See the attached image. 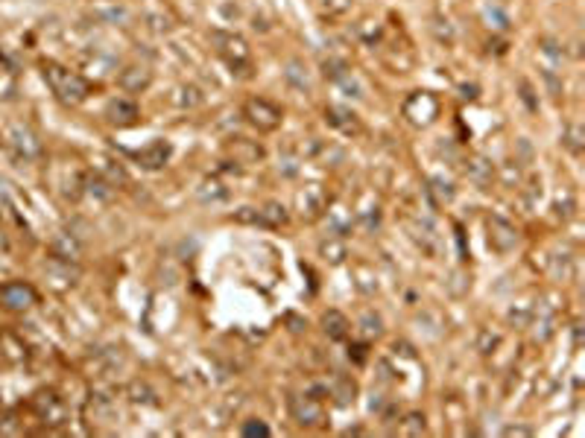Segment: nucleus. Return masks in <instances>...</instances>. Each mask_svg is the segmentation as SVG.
<instances>
[{
    "label": "nucleus",
    "mask_w": 585,
    "mask_h": 438,
    "mask_svg": "<svg viewBox=\"0 0 585 438\" xmlns=\"http://www.w3.org/2000/svg\"><path fill=\"white\" fill-rule=\"evenodd\" d=\"M211 41H214V47L216 53L223 56V62L232 68V73H240V76H249V70H252V47L240 38V36H234V32H211Z\"/></svg>",
    "instance_id": "obj_1"
},
{
    "label": "nucleus",
    "mask_w": 585,
    "mask_h": 438,
    "mask_svg": "<svg viewBox=\"0 0 585 438\" xmlns=\"http://www.w3.org/2000/svg\"><path fill=\"white\" fill-rule=\"evenodd\" d=\"M45 79L50 82L53 91L59 94V100L68 103V105H77L88 96V85H85L82 76L64 70L59 64H45Z\"/></svg>",
    "instance_id": "obj_2"
},
{
    "label": "nucleus",
    "mask_w": 585,
    "mask_h": 438,
    "mask_svg": "<svg viewBox=\"0 0 585 438\" xmlns=\"http://www.w3.org/2000/svg\"><path fill=\"white\" fill-rule=\"evenodd\" d=\"M243 117L255 129L275 131L281 126V120H284V112H281L273 100H266V96H252V100H246V105H243Z\"/></svg>",
    "instance_id": "obj_3"
},
{
    "label": "nucleus",
    "mask_w": 585,
    "mask_h": 438,
    "mask_svg": "<svg viewBox=\"0 0 585 438\" xmlns=\"http://www.w3.org/2000/svg\"><path fill=\"white\" fill-rule=\"evenodd\" d=\"M290 415L299 426H319L325 421L322 398L316 394H292L290 398Z\"/></svg>",
    "instance_id": "obj_4"
},
{
    "label": "nucleus",
    "mask_w": 585,
    "mask_h": 438,
    "mask_svg": "<svg viewBox=\"0 0 585 438\" xmlns=\"http://www.w3.org/2000/svg\"><path fill=\"white\" fill-rule=\"evenodd\" d=\"M436 114H439V103H436V96L427 94V91H419L404 103V117L410 120V123H416V126L433 123V117Z\"/></svg>",
    "instance_id": "obj_5"
},
{
    "label": "nucleus",
    "mask_w": 585,
    "mask_h": 438,
    "mask_svg": "<svg viewBox=\"0 0 585 438\" xmlns=\"http://www.w3.org/2000/svg\"><path fill=\"white\" fill-rule=\"evenodd\" d=\"M489 246L497 251V255H509L518 246V231L515 225L503 216H489Z\"/></svg>",
    "instance_id": "obj_6"
},
{
    "label": "nucleus",
    "mask_w": 585,
    "mask_h": 438,
    "mask_svg": "<svg viewBox=\"0 0 585 438\" xmlns=\"http://www.w3.org/2000/svg\"><path fill=\"white\" fill-rule=\"evenodd\" d=\"M296 205H299V214L313 222V219H319L325 211H328V193H325L319 184H308L305 190L296 196Z\"/></svg>",
    "instance_id": "obj_7"
},
{
    "label": "nucleus",
    "mask_w": 585,
    "mask_h": 438,
    "mask_svg": "<svg viewBox=\"0 0 585 438\" xmlns=\"http://www.w3.org/2000/svg\"><path fill=\"white\" fill-rule=\"evenodd\" d=\"M0 301H3L9 310H29L32 304H36V289L29 287V283H6V287H0Z\"/></svg>",
    "instance_id": "obj_8"
},
{
    "label": "nucleus",
    "mask_w": 585,
    "mask_h": 438,
    "mask_svg": "<svg viewBox=\"0 0 585 438\" xmlns=\"http://www.w3.org/2000/svg\"><path fill=\"white\" fill-rule=\"evenodd\" d=\"M117 82L126 94H140L147 91L149 82H153V70L147 68V64H132V68H126L121 76H117Z\"/></svg>",
    "instance_id": "obj_9"
},
{
    "label": "nucleus",
    "mask_w": 585,
    "mask_h": 438,
    "mask_svg": "<svg viewBox=\"0 0 585 438\" xmlns=\"http://www.w3.org/2000/svg\"><path fill=\"white\" fill-rule=\"evenodd\" d=\"M105 117L117 126H132V123H138L140 108L132 100H126V96H117V100H112L105 105Z\"/></svg>",
    "instance_id": "obj_10"
},
{
    "label": "nucleus",
    "mask_w": 585,
    "mask_h": 438,
    "mask_svg": "<svg viewBox=\"0 0 585 438\" xmlns=\"http://www.w3.org/2000/svg\"><path fill=\"white\" fill-rule=\"evenodd\" d=\"M325 120H328V126L343 131V135H357V131H360V120H357V114H351L349 108L328 105L325 108Z\"/></svg>",
    "instance_id": "obj_11"
},
{
    "label": "nucleus",
    "mask_w": 585,
    "mask_h": 438,
    "mask_svg": "<svg viewBox=\"0 0 585 438\" xmlns=\"http://www.w3.org/2000/svg\"><path fill=\"white\" fill-rule=\"evenodd\" d=\"M9 144H12L24 158H36L38 152H41L38 138L32 135L29 129H24V126H12V129H9Z\"/></svg>",
    "instance_id": "obj_12"
},
{
    "label": "nucleus",
    "mask_w": 585,
    "mask_h": 438,
    "mask_svg": "<svg viewBox=\"0 0 585 438\" xmlns=\"http://www.w3.org/2000/svg\"><path fill=\"white\" fill-rule=\"evenodd\" d=\"M197 199L202 205H220V202L229 199V188H225V181L220 175H211V179H205L197 188Z\"/></svg>",
    "instance_id": "obj_13"
},
{
    "label": "nucleus",
    "mask_w": 585,
    "mask_h": 438,
    "mask_svg": "<svg viewBox=\"0 0 585 438\" xmlns=\"http://www.w3.org/2000/svg\"><path fill=\"white\" fill-rule=\"evenodd\" d=\"M167 158H170V144H164V140H153L147 149L138 152L140 167H147V170H161L167 164Z\"/></svg>",
    "instance_id": "obj_14"
},
{
    "label": "nucleus",
    "mask_w": 585,
    "mask_h": 438,
    "mask_svg": "<svg viewBox=\"0 0 585 438\" xmlns=\"http://www.w3.org/2000/svg\"><path fill=\"white\" fill-rule=\"evenodd\" d=\"M322 331H325V336H328V339L340 342V339H345V336L351 333V324H349V319H345V313L328 310V313L322 315Z\"/></svg>",
    "instance_id": "obj_15"
},
{
    "label": "nucleus",
    "mask_w": 585,
    "mask_h": 438,
    "mask_svg": "<svg viewBox=\"0 0 585 438\" xmlns=\"http://www.w3.org/2000/svg\"><path fill=\"white\" fill-rule=\"evenodd\" d=\"M284 79H287L290 88H296L299 94H310V88H313L310 73H308V68H305V64H301L299 59H290V62L284 64Z\"/></svg>",
    "instance_id": "obj_16"
},
{
    "label": "nucleus",
    "mask_w": 585,
    "mask_h": 438,
    "mask_svg": "<svg viewBox=\"0 0 585 438\" xmlns=\"http://www.w3.org/2000/svg\"><path fill=\"white\" fill-rule=\"evenodd\" d=\"M126 398L132 403H140V407H158V394L149 386L147 380H132L126 386Z\"/></svg>",
    "instance_id": "obj_17"
},
{
    "label": "nucleus",
    "mask_w": 585,
    "mask_h": 438,
    "mask_svg": "<svg viewBox=\"0 0 585 438\" xmlns=\"http://www.w3.org/2000/svg\"><path fill=\"white\" fill-rule=\"evenodd\" d=\"M36 409H38L41 418H47L50 424H62V418H64V407L59 403L56 394H38Z\"/></svg>",
    "instance_id": "obj_18"
},
{
    "label": "nucleus",
    "mask_w": 585,
    "mask_h": 438,
    "mask_svg": "<svg viewBox=\"0 0 585 438\" xmlns=\"http://www.w3.org/2000/svg\"><path fill=\"white\" fill-rule=\"evenodd\" d=\"M173 103H176L179 108H199L205 103V94L199 91L197 85H179L176 88V94H173Z\"/></svg>",
    "instance_id": "obj_19"
},
{
    "label": "nucleus",
    "mask_w": 585,
    "mask_h": 438,
    "mask_svg": "<svg viewBox=\"0 0 585 438\" xmlns=\"http://www.w3.org/2000/svg\"><path fill=\"white\" fill-rule=\"evenodd\" d=\"M319 255L328 260V263H343L345 257H349V251H345V243H343L340 234H337V237L322 240V243H319Z\"/></svg>",
    "instance_id": "obj_20"
},
{
    "label": "nucleus",
    "mask_w": 585,
    "mask_h": 438,
    "mask_svg": "<svg viewBox=\"0 0 585 438\" xmlns=\"http://www.w3.org/2000/svg\"><path fill=\"white\" fill-rule=\"evenodd\" d=\"M261 225H264V228H281V225H287V211H284V205L266 202V205L261 207Z\"/></svg>",
    "instance_id": "obj_21"
},
{
    "label": "nucleus",
    "mask_w": 585,
    "mask_h": 438,
    "mask_svg": "<svg viewBox=\"0 0 585 438\" xmlns=\"http://www.w3.org/2000/svg\"><path fill=\"white\" fill-rule=\"evenodd\" d=\"M232 155H234V164H249V161L264 158V149L240 138V140H234V144H232Z\"/></svg>",
    "instance_id": "obj_22"
},
{
    "label": "nucleus",
    "mask_w": 585,
    "mask_h": 438,
    "mask_svg": "<svg viewBox=\"0 0 585 438\" xmlns=\"http://www.w3.org/2000/svg\"><path fill=\"white\" fill-rule=\"evenodd\" d=\"M398 433L401 435H425L427 433L425 415H421V412H407L404 421H401V426H398Z\"/></svg>",
    "instance_id": "obj_23"
},
{
    "label": "nucleus",
    "mask_w": 585,
    "mask_h": 438,
    "mask_svg": "<svg viewBox=\"0 0 585 438\" xmlns=\"http://www.w3.org/2000/svg\"><path fill=\"white\" fill-rule=\"evenodd\" d=\"M331 394H334V398H337V403H340V407H349V403H354V394H357L354 380H349V377H337V383H334Z\"/></svg>",
    "instance_id": "obj_24"
},
{
    "label": "nucleus",
    "mask_w": 585,
    "mask_h": 438,
    "mask_svg": "<svg viewBox=\"0 0 585 438\" xmlns=\"http://www.w3.org/2000/svg\"><path fill=\"white\" fill-rule=\"evenodd\" d=\"M492 175H495V170H492V164L486 161V158H474V161L469 164V179H471L474 184H489Z\"/></svg>",
    "instance_id": "obj_25"
},
{
    "label": "nucleus",
    "mask_w": 585,
    "mask_h": 438,
    "mask_svg": "<svg viewBox=\"0 0 585 438\" xmlns=\"http://www.w3.org/2000/svg\"><path fill=\"white\" fill-rule=\"evenodd\" d=\"M360 331L366 333V336H381L384 333V319L377 315L375 310H366L363 315H360Z\"/></svg>",
    "instance_id": "obj_26"
},
{
    "label": "nucleus",
    "mask_w": 585,
    "mask_h": 438,
    "mask_svg": "<svg viewBox=\"0 0 585 438\" xmlns=\"http://www.w3.org/2000/svg\"><path fill=\"white\" fill-rule=\"evenodd\" d=\"M232 219L240 225H261V207H240L232 214Z\"/></svg>",
    "instance_id": "obj_27"
},
{
    "label": "nucleus",
    "mask_w": 585,
    "mask_h": 438,
    "mask_svg": "<svg viewBox=\"0 0 585 438\" xmlns=\"http://www.w3.org/2000/svg\"><path fill=\"white\" fill-rule=\"evenodd\" d=\"M322 70H325V76H328V79L337 82L340 76L349 73V64H345L343 59H325V62H322Z\"/></svg>",
    "instance_id": "obj_28"
},
{
    "label": "nucleus",
    "mask_w": 585,
    "mask_h": 438,
    "mask_svg": "<svg viewBox=\"0 0 585 438\" xmlns=\"http://www.w3.org/2000/svg\"><path fill=\"white\" fill-rule=\"evenodd\" d=\"M562 144H565L573 155H580V152H582V131H580V126H568L565 138H562Z\"/></svg>",
    "instance_id": "obj_29"
},
{
    "label": "nucleus",
    "mask_w": 585,
    "mask_h": 438,
    "mask_svg": "<svg viewBox=\"0 0 585 438\" xmlns=\"http://www.w3.org/2000/svg\"><path fill=\"white\" fill-rule=\"evenodd\" d=\"M501 345V333H492V331H483L477 339V350L480 354H492V350Z\"/></svg>",
    "instance_id": "obj_30"
},
{
    "label": "nucleus",
    "mask_w": 585,
    "mask_h": 438,
    "mask_svg": "<svg viewBox=\"0 0 585 438\" xmlns=\"http://www.w3.org/2000/svg\"><path fill=\"white\" fill-rule=\"evenodd\" d=\"M243 435H246V438H255V435H261V438H266V435H269V426H266L264 421H258V418H252V421H246V424H243Z\"/></svg>",
    "instance_id": "obj_31"
},
{
    "label": "nucleus",
    "mask_w": 585,
    "mask_h": 438,
    "mask_svg": "<svg viewBox=\"0 0 585 438\" xmlns=\"http://www.w3.org/2000/svg\"><path fill=\"white\" fill-rule=\"evenodd\" d=\"M556 207H559V216H573V211H577V199H573L571 193H565V196H559L556 199Z\"/></svg>",
    "instance_id": "obj_32"
},
{
    "label": "nucleus",
    "mask_w": 585,
    "mask_h": 438,
    "mask_svg": "<svg viewBox=\"0 0 585 438\" xmlns=\"http://www.w3.org/2000/svg\"><path fill=\"white\" fill-rule=\"evenodd\" d=\"M325 12L328 15H343V12H349L351 9V0H325Z\"/></svg>",
    "instance_id": "obj_33"
},
{
    "label": "nucleus",
    "mask_w": 585,
    "mask_h": 438,
    "mask_svg": "<svg viewBox=\"0 0 585 438\" xmlns=\"http://www.w3.org/2000/svg\"><path fill=\"white\" fill-rule=\"evenodd\" d=\"M147 24H149V29H153V32H167L173 27L167 15H147Z\"/></svg>",
    "instance_id": "obj_34"
},
{
    "label": "nucleus",
    "mask_w": 585,
    "mask_h": 438,
    "mask_svg": "<svg viewBox=\"0 0 585 438\" xmlns=\"http://www.w3.org/2000/svg\"><path fill=\"white\" fill-rule=\"evenodd\" d=\"M503 435H509V438H530V435H533V426H521V424H515V426H506Z\"/></svg>",
    "instance_id": "obj_35"
},
{
    "label": "nucleus",
    "mask_w": 585,
    "mask_h": 438,
    "mask_svg": "<svg viewBox=\"0 0 585 438\" xmlns=\"http://www.w3.org/2000/svg\"><path fill=\"white\" fill-rule=\"evenodd\" d=\"M349 357H354V363H366V345H351Z\"/></svg>",
    "instance_id": "obj_36"
},
{
    "label": "nucleus",
    "mask_w": 585,
    "mask_h": 438,
    "mask_svg": "<svg viewBox=\"0 0 585 438\" xmlns=\"http://www.w3.org/2000/svg\"><path fill=\"white\" fill-rule=\"evenodd\" d=\"M556 47H559L556 41H545V53H547V56H553V59H562V50H556Z\"/></svg>",
    "instance_id": "obj_37"
},
{
    "label": "nucleus",
    "mask_w": 585,
    "mask_h": 438,
    "mask_svg": "<svg viewBox=\"0 0 585 438\" xmlns=\"http://www.w3.org/2000/svg\"><path fill=\"white\" fill-rule=\"evenodd\" d=\"M395 350H401V354H404V357H410V359H413V357H416V350H413V348H410L407 342H395Z\"/></svg>",
    "instance_id": "obj_38"
},
{
    "label": "nucleus",
    "mask_w": 585,
    "mask_h": 438,
    "mask_svg": "<svg viewBox=\"0 0 585 438\" xmlns=\"http://www.w3.org/2000/svg\"><path fill=\"white\" fill-rule=\"evenodd\" d=\"M530 94H533V91H530V85H527V82H521V96L527 100V105H530V108H536V103H533V96H530Z\"/></svg>",
    "instance_id": "obj_39"
},
{
    "label": "nucleus",
    "mask_w": 585,
    "mask_h": 438,
    "mask_svg": "<svg viewBox=\"0 0 585 438\" xmlns=\"http://www.w3.org/2000/svg\"><path fill=\"white\" fill-rule=\"evenodd\" d=\"M545 79H547V85H550V91H553V96L559 94V85H556V76L550 73V70H545Z\"/></svg>",
    "instance_id": "obj_40"
},
{
    "label": "nucleus",
    "mask_w": 585,
    "mask_h": 438,
    "mask_svg": "<svg viewBox=\"0 0 585 438\" xmlns=\"http://www.w3.org/2000/svg\"><path fill=\"white\" fill-rule=\"evenodd\" d=\"M460 91H462V96H469V100H474V96H477V88H474V85H462Z\"/></svg>",
    "instance_id": "obj_41"
},
{
    "label": "nucleus",
    "mask_w": 585,
    "mask_h": 438,
    "mask_svg": "<svg viewBox=\"0 0 585 438\" xmlns=\"http://www.w3.org/2000/svg\"><path fill=\"white\" fill-rule=\"evenodd\" d=\"M3 246H6V240H3V234H0V248H3Z\"/></svg>",
    "instance_id": "obj_42"
}]
</instances>
